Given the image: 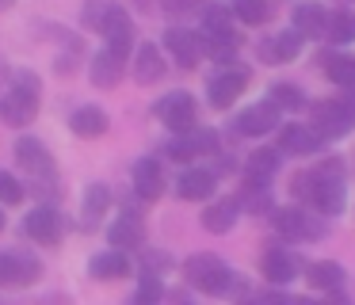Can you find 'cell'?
Instances as JSON below:
<instances>
[{"mask_svg":"<svg viewBox=\"0 0 355 305\" xmlns=\"http://www.w3.org/2000/svg\"><path fill=\"white\" fill-rule=\"evenodd\" d=\"M298 271H302L298 256L286 252V248H268V252H263V259H260V274L271 282V286H286V282H294V279H298Z\"/></svg>","mask_w":355,"mask_h":305,"instance_id":"cell-10","label":"cell"},{"mask_svg":"<svg viewBox=\"0 0 355 305\" xmlns=\"http://www.w3.org/2000/svg\"><path fill=\"white\" fill-rule=\"evenodd\" d=\"M164 76V58L153 42H141L134 53V80L138 84H157Z\"/></svg>","mask_w":355,"mask_h":305,"instance_id":"cell-22","label":"cell"},{"mask_svg":"<svg viewBox=\"0 0 355 305\" xmlns=\"http://www.w3.org/2000/svg\"><path fill=\"white\" fill-rule=\"evenodd\" d=\"M27 236L35 244H58L62 241V214L54 206H39L35 214H27Z\"/></svg>","mask_w":355,"mask_h":305,"instance_id":"cell-15","label":"cell"},{"mask_svg":"<svg viewBox=\"0 0 355 305\" xmlns=\"http://www.w3.org/2000/svg\"><path fill=\"white\" fill-rule=\"evenodd\" d=\"M157 119L164 122V126L172 130V134H191L195 122H199V111H195V99L187 96V92H168V96L161 99V103L153 107Z\"/></svg>","mask_w":355,"mask_h":305,"instance_id":"cell-6","label":"cell"},{"mask_svg":"<svg viewBox=\"0 0 355 305\" xmlns=\"http://www.w3.org/2000/svg\"><path fill=\"white\" fill-rule=\"evenodd\" d=\"M321 305H352V302H347V297L340 294V290H332V294H329V302H321Z\"/></svg>","mask_w":355,"mask_h":305,"instance_id":"cell-39","label":"cell"},{"mask_svg":"<svg viewBox=\"0 0 355 305\" xmlns=\"http://www.w3.org/2000/svg\"><path fill=\"white\" fill-rule=\"evenodd\" d=\"M96 88H115L119 76H123V58H115L111 50H103L100 58H92V69H88Z\"/></svg>","mask_w":355,"mask_h":305,"instance_id":"cell-27","label":"cell"},{"mask_svg":"<svg viewBox=\"0 0 355 305\" xmlns=\"http://www.w3.org/2000/svg\"><path fill=\"white\" fill-rule=\"evenodd\" d=\"M317 218L321 214H306L302 206H279V210H271V225L286 241H317V236H324V225Z\"/></svg>","mask_w":355,"mask_h":305,"instance_id":"cell-5","label":"cell"},{"mask_svg":"<svg viewBox=\"0 0 355 305\" xmlns=\"http://www.w3.org/2000/svg\"><path fill=\"white\" fill-rule=\"evenodd\" d=\"M35 114H39V88H35V76H19V84H12V92H4L0 99V119L8 126H31Z\"/></svg>","mask_w":355,"mask_h":305,"instance_id":"cell-3","label":"cell"},{"mask_svg":"<svg viewBox=\"0 0 355 305\" xmlns=\"http://www.w3.org/2000/svg\"><path fill=\"white\" fill-rule=\"evenodd\" d=\"M134 191H138L146 202H153V198L164 195V168H161V160L141 157L138 164H134Z\"/></svg>","mask_w":355,"mask_h":305,"instance_id":"cell-16","label":"cell"},{"mask_svg":"<svg viewBox=\"0 0 355 305\" xmlns=\"http://www.w3.org/2000/svg\"><path fill=\"white\" fill-rule=\"evenodd\" d=\"M324 38H329L332 46L355 42V12H347V8L329 12V19H324Z\"/></svg>","mask_w":355,"mask_h":305,"instance_id":"cell-28","label":"cell"},{"mask_svg":"<svg viewBox=\"0 0 355 305\" xmlns=\"http://www.w3.org/2000/svg\"><path fill=\"white\" fill-rule=\"evenodd\" d=\"M69 126L77 137H100L107 134V114H103V107H80V111H73Z\"/></svg>","mask_w":355,"mask_h":305,"instance_id":"cell-26","label":"cell"},{"mask_svg":"<svg viewBox=\"0 0 355 305\" xmlns=\"http://www.w3.org/2000/svg\"><path fill=\"white\" fill-rule=\"evenodd\" d=\"M184 274L187 282H191L195 290H202V294H230L233 286V271L222 263L218 256H210V252H199V256H191L184 263Z\"/></svg>","mask_w":355,"mask_h":305,"instance_id":"cell-2","label":"cell"},{"mask_svg":"<svg viewBox=\"0 0 355 305\" xmlns=\"http://www.w3.org/2000/svg\"><path fill=\"white\" fill-rule=\"evenodd\" d=\"M12 4H16V0H0V12H8Z\"/></svg>","mask_w":355,"mask_h":305,"instance_id":"cell-41","label":"cell"},{"mask_svg":"<svg viewBox=\"0 0 355 305\" xmlns=\"http://www.w3.org/2000/svg\"><path fill=\"white\" fill-rule=\"evenodd\" d=\"M161 4H164V12H172V15H187V12H195L202 0H161Z\"/></svg>","mask_w":355,"mask_h":305,"instance_id":"cell-36","label":"cell"},{"mask_svg":"<svg viewBox=\"0 0 355 305\" xmlns=\"http://www.w3.org/2000/svg\"><path fill=\"white\" fill-rule=\"evenodd\" d=\"M324 19H329V12H324L321 4H294V12H291V27L298 31L302 38H317V35H324Z\"/></svg>","mask_w":355,"mask_h":305,"instance_id":"cell-23","label":"cell"},{"mask_svg":"<svg viewBox=\"0 0 355 305\" xmlns=\"http://www.w3.org/2000/svg\"><path fill=\"white\" fill-rule=\"evenodd\" d=\"M306 126L313 130L321 141H340V137H347L355 130L340 99H321V103H313V107H309V122H306Z\"/></svg>","mask_w":355,"mask_h":305,"instance_id":"cell-4","label":"cell"},{"mask_svg":"<svg viewBox=\"0 0 355 305\" xmlns=\"http://www.w3.org/2000/svg\"><path fill=\"white\" fill-rule=\"evenodd\" d=\"M294 305H321V302H317V297H298Z\"/></svg>","mask_w":355,"mask_h":305,"instance_id":"cell-40","label":"cell"},{"mask_svg":"<svg viewBox=\"0 0 355 305\" xmlns=\"http://www.w3.org/2000/svg\"><path fill=\"white\" fill-rule=\"evenodd\" d=\"M321 145L324 141L306 122H291V126L279 130V152H286V157H313V152H321Z\"/></svg>","mask_w":355,"mask_h":305,"instance_id":"cell-12","label":"cell"},{"mask_svg":"<svg viewBox=\"0 0 355 305\" xmlns=\"http://www.w3.org/2000/svg\"><path fill=\"white\" fill-rule=\"evenodd\" d=\"M88 271L100 282H115V279H123V274H130V259H126V252L107 248V252H96V256L88 259Z\"/></svg>","mask_w":355,"mask_h":305,"instance_id":"cell-19","label":"cell"},{"mask_svg":"<svg viewBox=\"0 0 355 305\" xmlns=\"http://www.w3.org/2000/svg\"><path fill=\"white\" fill-rule=\"evenodd\" d=\"M39 279V263L24 252H4L0 256V286L8 290H19V286H31Z\"/></svg>","mask_w":355,"mask_h":305,"instance_id":"cell-11","label":"cell"},{"mask_svg":"<svg viewBox=\"0 0 355 305\" xmlns=\"http://www.w3.org/2000/svg\"><path fill=\"white\" fill-rule=\"evenodd\" d=\"M0 229H4V214H0Z\"/></svg>","mask_w":355,"mask_h":305,"instance_id":"cell-43","label":"cell"},{"mask_svg":"<svg viewBox=\"0 0 355 305\" xmlns=\"http://www.w3.org/2000/svg\"><path fill=\"white\" fill-rule=\"evenodd\" d=\"M271 103L279 107V111H302L306 107V96H302L298 84H271Z\"/></svg>","mask_w":355,"mask_h":305,"instance_id":"cell-31","label":"cell"},{"mask_svg":"<svg viewBox=\"0 0 355 305\" xmlns=\"http://www.w3.org/2000/svg\"><path fill=\"white\" fill-rule=\"evenodd\" d=\"M317 61H321V73L329 76L332 84L355 88V58H347V53H340V50H321Z\"/></svg>","mask_w":355,"mask_h":305,"instance_id":"cell-18","label":"cell"},{"mask_svg":"<svg viewBox=\"0 0 355 305\" xmlns=\"http://www.w3.org/2000/svg\"><path fill=\"white\" fill-rule=\"evenodd\" d=\"M279 160H283V152H279V149H256L252 157H248V164H245V175H248V180H263V183H268L271 175L279 172Z\"/></svg>","mask_w":355,"mask_h":305,"instance_id":"cell-30","label":"cell"},{"mask_svg":"<svg viewBox=\"0 0 355 305\" xmlns=\"http://www.w3.org/2000/svg\"><path fill=\"white\" fill-rule=\"evenodd\" d=\"M233 19H241L245 27H263L271 19V0H233L230 4Z\"/></svg>","mask_w":355,"mask_h":305,"instance_id":"cell-29","label":"cell"},{"mask_svg":"<svg viewBox=\"0 0 355 305\" xmlns=\"http://www.w3.org/2000/svg\"><path fill=\"white\" fill-rule=\"evenodd\" d=\"M161 297H164L161 279H157L153 271H146L138 282V290H134V297H130V305H161Z\"/></svg>","mask_w":355,"mask_h":305,"instance_id":"cell-33","label":"cell"},{"mask_svg":"<svg viewBox=\"0 0 355 305\" xmlns=\"http://www.w3.org/2000/svg\"><path fill=\"white\" fill-rule=\"evenodd\" d=\"M16 160H19V164H24L31 175H50V172H54V160H50L46 145L35 141V137H24V141L16 145Z\"/></svg>","mask_w":355,"mask_h":305,"instance_id":"cell-24","label":"cell"},{"mask_svg":"<svg viewBox=\"0 0 355 305\" xmlns=\"http://www.w3.org/2000/svg\"><path fill=\"white\" fill-rule=\"evenodd\" d=\"M107 241L115 244V252H130V248H141V241H146V225H141L134 214H123L119 221H111L107 229Z\"/></svg>","mask_w":355,"mask_h":305,"instance_id":"cell-20","label":"cell"},{"mask_svg":"<svg viewBox=\"0 0 355 305\" xmlns=\"http://www.w3.org/2000/svg\"><path fill=\"white\" fill-rule=\"evenodd\" d=\"M100 35L107 38V50L115 53V58H130L134 50V27H130V15L123 12V8L107 4V12H103V23H100Z\"/></svg>","mask_w":355,"mask_h":305,"instance_id":"cell-7","label":"cell"},{"mask_svg":"<svg viewBox=\"0 0 355 305\" xmlns=\"http://www.w3.org/2000/svg\"><path fill=\"white\" fill-rule=\"evenodd\" d=\"M291 191H294V198H302V202H306L309 210H317L321 218H336V214L344 210V202H347L344 164H340L336 157H332V160H321L317 168L294 175V180H291Z\"/></svg>","mask_w":355,"mask_h":305,"instance_id":"cell-1","label":"cell"},{"mask_svg":"<svg viewBox=\"0 0 355 305\" xmlns=\"http://www.w3.org/2000/svg\"><path fill=\"white\" fill-rule=\"evenodd\" d=\"M19 198H24V187H19V180L12 172H0V202L4 206H16Z\"/></svg>","mask_w":355,"mask_h":305,"instance_id":"cell-35","label":"cell"},{"mask_svg":"<svg viewBox=\"0 0 355 305\" xmlns=\"http://www.w3.org/2000/svg\"><path fill=\"white\" fill-rule=\"evenodd\" d=\"M279 114H283V111H279L271 99L245 107V111L237 114V134H245V137H263V134H271V130L279 126Z\"/></svg>","mask_w":355,"mask_h":305,"instance_id":"cell-9","label":"cell"},{"mask_svg":"<svg viewBox=\"0 0 355 305\" xmlns=\"http://www.w3.org/2000/svg\"><path fill=\"white\" fill-rule=\"evenodd\" d=\"M302 46H306V38L298 35V31H279V35H271L268 42H260V58L268 61V65H286V61H294L302 53Z\"/></svg>","mask_w":355,"mask_h":305,"instance_id":"cell-14","label":"cell"},{"mask_svg":"<svg viewBox=\"0 0 355 305\" xmlns=\"http://www.w3.org/2000/svg\"><path fill=\"white\" fill-rule=\"evenodd\" d=\"M107 206H111V191L103 187V183H88V191H85V218L88 221L103 218Z\"/></svg>","mask_w":355,"mask_h":305,"instance_id":"cell-32","label":"cell"},{"mask_svg":"<svg viewBox=\"0 0 355 305\" xmlns=\"http://www.w3.org/2000/svg\"><path fill=\"white\" fill-rule=\"evenodd\" d=\"M306 279H309V286L313 290H340L344 286V267L340 263H332V259H317V263H309L306 267Z\"/></svg>","mask_w":355,"mask_h":305,"instance_id":"cell-25","label":"cell"},{"mask_svg":"<svg viewBox=\"0 0 355 305\" xmlns=\"http://www.w3.org/2000/svg\"><path fill=\"white\" fill-rule=\"evenodd\" d=\"M260 305H294V297H286L283 290H271V294L260 297Z\"/></svg>","mask_w":355,"mask_h":305,"instance_id":"cell-37","label":"cell"},{"mask_svg":"<svg viewBox=\"0 0 355 305\" xmlns=\"http://www.w3.org/2000/svg\"><path fill=\"white\" fill-rule=\"evenodd\" d=\"M237 214H241L237 198H218V202H210L207 210H202V229L222 236V233H230V229L237 225Z\"/></svg>","mask_w":355,"mask_h":305,"instance_id":"cell-21","label":"cell"},{"mask_svg":"<svg viewBox=\"0 0 355 305\" xmlns=\"http://www.w3.org/2000/svg\"><path fill=\"white\" fill-rule=\"evenodd\" d=\"M164 50H168L172 58H176V65H184V69H195V65H199V58H202L199 35H195V31H184V27L164 31Z\"/></svg>","mask_w":355,"mask_h":305,"instance_id":"cell-13","label":"cell"},{"mask_svg":"<svg viewBox=\"0 0 355 305\" xmlns=\"http://www.w3.org/2000/svg\"><path fill=\"white\" fill-rule=\"evenodd\" d=\"M340 103H344V111H347V119H352V126H355V88H347L344 96H340Z\"/></svg>","mask_w":355,"mask_h":305,"instance_id":"cell-38","label":"cell"},{"mask_svg":"<svg viewBox=\"0 0 355 305\" xmlns=\"http://www.w3.org/2000/svg\"><path fill=\"white\" fill-rule=\"evenodd\" d=\"M168 157L172 160H180V164H187V160H195L199 152H195V141H191V134H176L168 141Z\"/></svg>","mask_w":355,"mask_h":305,"instance_id":"cell-34","label":"cell"},{"mask_svg":"<svg viewBox=\"0 0 355 305\" xmlns=\"http://www.w3.org/2000/svg\"><path fill=\"white\" fill-rule=\"evenodd\" d=\"M214 187H218V180H214V172H207V168H187V172L176 180L180 198H187V202H207V198L214 195Z\"/></svg>","mask_w":355,"mask_h":305,"instance_id":"cell-17","label":"cell"},{"mask_svg":"<svg viewBox=\"0 0 355 305\" xmlns=\"http://www.w3.org/2000/svg\"><path fill=\"white\" fill-rule=\"evenodd\" d=\"M248 84V69L245 65H230L225 73H218L214 80H210V107H218V111H225V107L237 103V96L245 92Z\"/></svg>","mask_w":355,"mask_h":305,"instance_id":"cell-8","label":"cell"},{"mask_svg":"<svg viewBox=\"0 0 355 305\" xmlns=\"http://www.w3.org/2000/svg\"><path fill=\"white\" fill-rule=\"evenodd\" d=\"M237 305H260V302H237Z\"/></svg>","mask_w":355,"mask_h":305,"instance_id":"cell-42","label":"cell"}]
</instances>
